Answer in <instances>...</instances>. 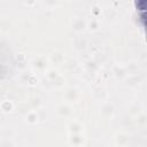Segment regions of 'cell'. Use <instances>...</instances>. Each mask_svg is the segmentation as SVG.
<instances>
[{
	"label": "cell",
	"mask_w": 147,
	"mask_h": 147,
	"mask_svg": "<svg viewBox=\"0 0 147 147\" xmlns=\"http://www.w3.org/2000/svg\"><path fill=\"white\" fill-rule=\"evenodd\" d=\"M137 1H138V0H137ZM141 1H142V3H145V0H141Z\"/></svg>",
	"instance_id": "obj_1"
}]
</instances>
